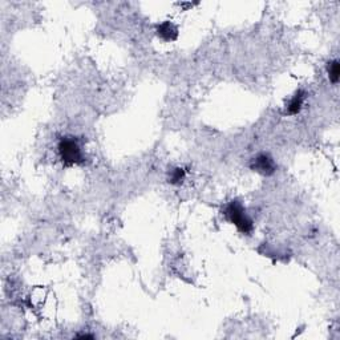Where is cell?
<instances>
[{"label":"cell","mask_w":340,"mask_h":340,"mask_svg":"<svg viewBox=\"0 0 340 340\" xmlns=\"http://www.w3.org/2000/svg\"><path fill=\"white\" fill-rule=\"evenodd\" d=\"M224 214H226V217L228 219L234 223L237 226V229L240 230L241 233L243 234H251L253 230H254V224H253V220L249 218V215L246 214L245 209H243V206L241 205L240 201H232L226 206V209H224Z\"/></svg>","instance_id":"1"},{"label":"cell","mask_w":340,"mask_h":340,"mask_svg":"<svg viewBox=\"0 0 340 340\" xmlns=\"http://www.w3.org/2000/svg\"><path fill=\"white\" fill-rule=\"evenodd\" d=\"M59 153H60L61 161L67 166L77 165L84 162V156L81 153L79 144L72 139H63L59 144Z\"/></svg>","instance_id":"2"},{"label":"cell","mask_w":340,"mask_h":340,"mask_svg":"<svg viewBox=\"0 0 340 340\" xmlns=\"http://www.w3.org/2000/svg\"><path fill=\"white\" fill-rule=\"evenodd\" d=\"M250 168L254 170V172H258L263 176H271L274 174V172L277 170V166H275V162L269 154H259L255 158L251 160Z\"/></svg>","instance_id":"3"},{"label":"cell","mask_w":340,"mask_h":340,"mask_svg":"<svg viewBox=\"0 0 340 340\" xmlns=\"http://www.w3.org/2000/svg\"><path fill=\"white\" fill-rule=\"evenodd\" d=\"M157 35L165 41H174L178 38V28L172 22L166 20L157 27Z\"/></svg>","instance_id":"4"},{"label":"cell","mask_w":340,"mask_h":340,"mask_svg":"<svg viewBox=\"0 0 340 340\" xmlns=\"http://www.w3.org/2000/svg\"><path fill=\"white\" fill-rule=\"evenodd\" d=\"M303 101H304V92H303V90H298V92L292 96V98L290 100V102H288L287 105L288 115H298L303 106Z\"/></svg>","instance_id":"5"},{"label":"cell","mask_w":340,"mask_h":340,"mask_svg":"<svg viewBox=\"0 0 340 340\" xmlns=\"http://www.w3.org/2000/svg\"><path fill=\"white\" fill-rule=\"evenodd\" d=\"M328 76H329V80H331V82L332 84H337V81H339V77H340V64L337 60H333L331 61V63H328Z\"/></svg>","instance_id":"6"},{"label":"cell","mask_w":340,"mask_h":340,"mask_svg":"<svg viewBox=\"0 0 340 340\" xmlns=\"http://www.w3.org/2000/svg\"><path fill=\"white\" fill-rule=\"evenodd\" d=\"M185 170L181 168H177L174 170H172V174H170V178H169V182L173 183V185H180L182 183L183 178H185Z\"/></svg>","instance_id":"7"},{"label":"cell","mask_w":340,"mask_h":340,"mask_svg":"<svg viewBox=\"0 0 340 340\" xmlns=\"http://www.w3.org/2000/svg\"><path fill=\"white\" fill-rule=\"evenodd\" d=\"M77 337L79 339H93V335H86V333H84V335H77Z\"/></svg>","instance_id":"8"}]
</instances>
